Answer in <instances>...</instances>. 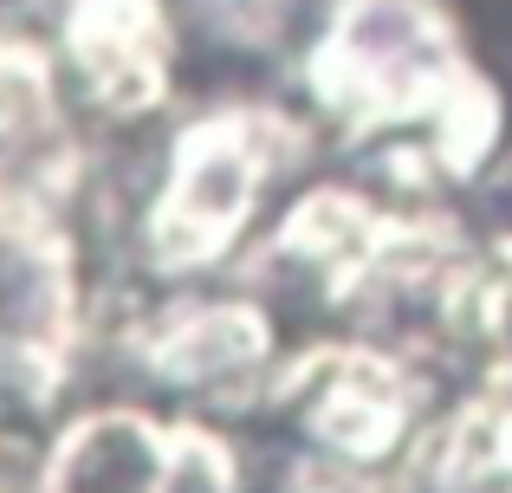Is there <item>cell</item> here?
<instances>
[{
	"label": "cell",
	"instance_id": "cell-1",
	"mask_svg": "<svg viewBox=\"0 0 512 493\" xmlns=\"http://www.w3.org/2000/svg\"><path fill=\"white\" fill-rule=\"evenodd\" d=\"M299 91L338 137L389 143L441 182H480L506 150V98L448 0H318Z\"/></svg>",
	"mask_w": 512,
	"mask_h": 493
},
{
	"label": "cell",
	"instance_id": "cell-2",
	"mask_svg": "<svg viewBox=\"0 0 512 493\" xmlns=\"http://www.w3.org/2000/svg\"><path fill=\"white\" fill-rule=\"evenodd\" d=\"M299 130L266 104H214L163 143L156 189L143 202V266L156 279H201L234 266L266 228L279 169Z\"/></svg>",
	"mask_w": 512,
	"mask_h": 493
},
{
	"label": "cell",
	"instance_id": "cell-3",
	"mask_svg": "<svg viewBox=\"0 0 512 493\" xmlns=\"http://www.w3.org/2000/svg\"><path fill=\"white\" fill-rule=\"evenodd\" d=\"M266 396L279 403L292 442L344 481H370L422 448V377L383 344H318L299 364L273 370Z\"/></svg>",
	"mask_w": 512,
	"mask_h": 493
},
{
	"label": "cell",
	"instance_id": "cell-4",
	"mask_svg": "<svg viewBox=\"0 0 512 493\" xmlns=\"http://www.w3.org/2000/svg\"><path fill=\"white\" fill-rule=\"evenodd\" d=\"M182 26L163 0H59V72L91 111L150 117L175 85Z\"/></svg>",
	"mask_w": 512,
	"mask_h": 493
},
{
	"label": "cell",
	"instance_id": "cell-5",
	"mask_svg": "<svg viewBox=\"0 0 512 493\" xmlns=\"http://www.w3.org/2000/svg\"><path fill=\"white\" fill-rule=\"evenodd\" d=\"M143 377L188 409H240L273 383V312L260 299H175L143 338Z\"/></svg>",
	"mask_w": 512,
	"mask_h": 493
},
{
	"label": "cell",
	"instance_id": "cell-6",
	"mask_svg": "<svg viewBox=\"0 0 512 493\" xmlns=\"http://www.w3.org/2000/svg\"><path fill=\"white\" fill-rule=\"evenodd\" d=\"M39 487H111V493L175 487V416H156L137 403L78 409L52 429Z\"/></svg>",
	"mask_w": 512,
	"mask_h": 493
},
{
	"label": "cell",
	"instance_id": "cell-7",
	"mask_svg": "<svg viewBox=\"0 0 512 493\" xmlns=\"http://www.w3.org/2000/svg\"><path fill=\"white\" fill-rule=\"evenodd\" d=\"M182 39H201L221 59H273L305 26L312 0H169Z\"/></svg>",
	"mask_w": 512,
	"mask_h": 493
}]
</instances>
